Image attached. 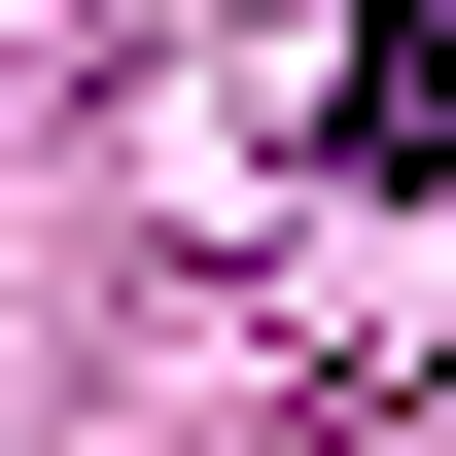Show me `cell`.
<instances>
[{"label": "cell", "instance_id": "6da1fadb", "mask_svg": "<svg viewBox=\"0 0 456 456\" xmlns=\"http://www.w3.org/2000/svg\"><path fill=\"white\" fill-rule=\"evenodd\" d=\"M351 175H456V0H387V36H351Z\"/></svg>", "mask_w": 456, "mask_h": 456}]
</instances>
